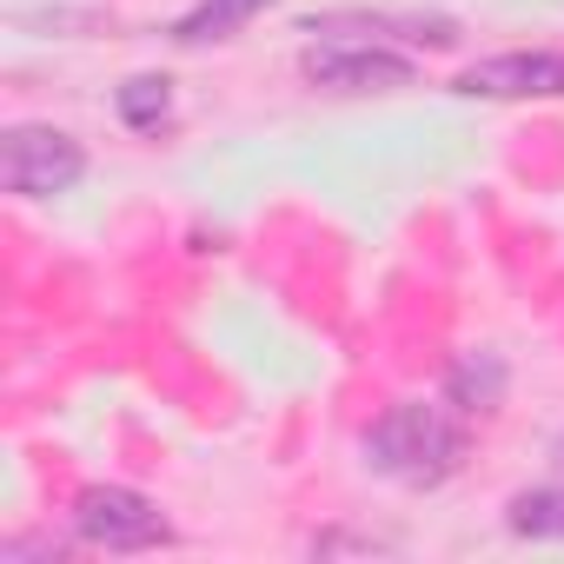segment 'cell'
I'll return each instance as SVG.
<instances>
[{
    "label": "cell",
    "mask_w": 564,
    "mask_h": 564,
    "mask_svg": "<svg viewBox=\"0 0 564 564\" xmlns=\"http://www.w3.org/2000/svg\"><path fill=\"white\" fill-rule=\"evenodd\" d=\"M458 458H465V425L425 399L386 405L366 432V465L399 485H445L458 471Z\"/></svg>",
    "instance_id": "obj_1"
},
{
    "label": "cell",
    "mask_w": 564,
    "mask_h": 564,
    "mask_svg": "<svg viewBox=\"0 0 564 564\" xmlns=\"http://www.w3.org/2000/svg\"><path fill=\"white\" fill-rule=\"evenodd\" d=\"M74 531L94 551H160V544H173V524L160 518V505L127 491V485H87L74 498Z\"/></svg>",
    "instance_id": "obj_2"
},
{
    "label": "cell",
    "mask_w": 564,
    "mask_h": 564,
    "mask_svg": "<svg viewBox=\"0 0 564 564\" xmlns=\"http://www.w3.org/2000/svg\"><path fill=\"white\" fill-rule=\"evenodd\" d=\"M0 173L21 199H54V193H74L80 173H87V147L61 127H14L8 147H0Z\"/></svg>",
    "instance_id": "obj_3"
},
{
    "label": "cell",
    "mask_w": 564,
    "mask_h": 564,
    "mask_svg": "<svg viewBox=\"0 0 564 564\" xmlns=\"http://www.w3.org/2000/svg\"><path fill=\"white\" fill-rule=\"evenodd\" d=\"M306 80L313 87H339V94H386V87H412V61L392 54L386 41H319L306 47Z\"/></svg>",
    "instance_id": "obj_4"
},
{
    "label": "cell",
    "mask_w": 564,
    "mask_h": 564,
    "mask_svg": "<svg viewBox=\"0 0 564 564\" xmlns=\"http://www.w3.org/2000/svg\"><path fill=\"white\" fill-rule=\"evenodd\" d=\"M458 94H478V100H564V54H551V47L491 54V61L458 74Z\"/></svg>",
    "instance_id": "obj_5"
},
{
    "label": "cell",
    "mask_w": 564,
    "mask_h": 564,
    "mask_svg": "<svg viewBox=\"0 0 564 564\" xmlns=\"http://www.w3.org/2000/svg\"><path fill=\"white\" fill-rule=\"evenodd\" d=\"M306 34H326V41H405V47H452L458 41V21L445 14H326L313 21Z\"/></svg>",
    "instance_id": "obj_6"
},
{
    "label": "cell",
    "mask_w": 564,
    "mask_h": 564,
    "mask_svg": "<svg viewBox=\"0 0 564 564\" xmlns=\"http://www.w3.org/2000/svg\"><path fill=\"white\" fill-rule=\"evenodd\" d=\"M272 0H199V8H186L173 21V41L180 47H206V41H232L252 14H265Z\"/></svg>",
    "instance_id": "obj_7"
},
{
    "label": "cell",
    "mask_w": 564,
    "mask_h": 564,
    "mask_svg": "<svg viewBox=\"0 0 564 564\" xmlns=\"http://www.w3.org/2000/svg\"><path fill=\"white\" fill-rule=\"evenodd\" d=\"M498 399H505V366L491 352L452 366V405L458 412H498Z\"/></svg>",
    "instance_id": "obj_8"
},
{
    "label": "cell",
    "mask_w": 564,
    "mask_h": 564,
    "mask_svg": "<svg viewBox=\"0 0 564 564\" xmlns=\"http://www.w3.org/2000/svg\"><path fill=\"white\" fill-rule=\"evenodd\" d=\"M120 120H127L133 133H160V127L173 120V94H166V80H153V74L127 80V87H120Z\"/></svg>",
    "instance_id": "obj_9"
},
{
    "label": "cell",
    "mask_w": 564,
    "mask_h": 564,
    "mask_svg": "<svg viewBox=\"0 0 564 564\" xmlns=\"http://www.w3.org/2000/svg\"><path fill=\"white\" fill-rule=\"evenodd\" d=\"M511 531H524V538H564V491H524V498H511Z\"/></svg>",
    "instance_id": "obj_10"
}]
</instances>
